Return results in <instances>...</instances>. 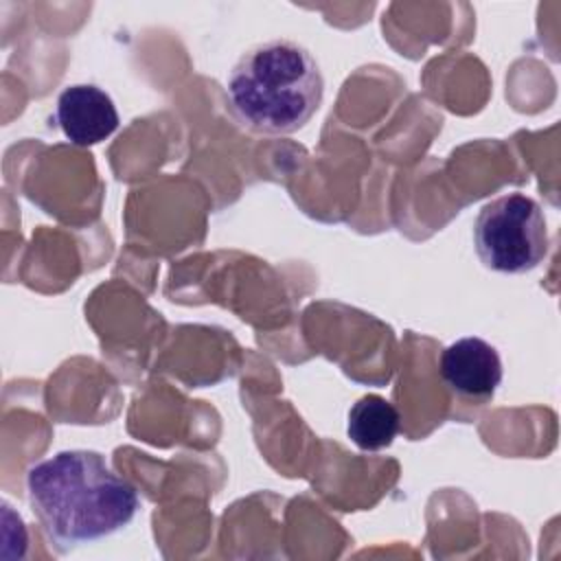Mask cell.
I'll use <instances>...</instances> for the list:
<instances>
[{"label": "cell", "mask_w": 561, "mask_h": 561, "mask_svg": "<svg viewBox=\"0 0 561 561\" xmlns=\"http://www.w3.org/2000/svg\"><path fill=\"white\" fill-rule=\"evenodd\" d=\"M26 495L61 552L123 530L140 506L138 491L92 449H64L35 462Z\"/></svg>", "instance_id": "cell-1"}, {"label": "cell", "mask_w": 561, "mask_h": 561, "mask_svg": "<svg viewBox=\"0 0 561 561\" xmlns=\"http://www.w3.org/2000/svg\"><path fill=\"white\" fill-rule=\"evenodd\" d=\"M324 94L313 55L294 39H270L248 48L226 79L232 116L254 134L285 136L309 123Z\"/></svg>", "instance_id": "cell-2"}, {"label": "cell", "mask_w": 561, "mask_h": 561, "mask_svg": "<svg viewBox=\"0 0 561 561\" xmlns=\"http://www.w3.org/2000/svg\"><path fill=\"white\" fill-rule=\"evenodd\" d=\"M473 243L484 267L500 274L530 272L548 254L546 215L524 193L500 195L480 208Z\"/></svg>", "instance_id": "cell-3"}, {"label": "cell", "mask_w": 561, "mask_h": 561, "mask_svg": "<svg viewBox=\"0 0 561 561\" xmlns=\"http://www.w3.org/2000/svg\"><path fill=\"white\" fill-rule=\"evenodd\" d=\"M438 373L454 394L486 401L502 383L504 368L493 344L482 337H460L440 353Z\"/></svg>", "instance_id": "cell-4"}, {"label": "cell", "mask_w": 561, "mask_h": 561, "mask_svg": "<svg viewBox=\"0 0 561 561\" xmlns=\"http://www.w3.org/2000/svg\"><path fill=\"white\" fill-rule=\"evenodd\" d=\"M55 121L75 147H92L110 138L121 118L112 96L94 83H75L57 96Z\"/></svg>", "instance_id": "cell-5"}, {"label": "cell", "mask_w": 561, "mask_h": 561, "mask_svg": "<svg viewBox=\"0 0 561 561\" xmlns=\"http://www.w3.org/2000/svg\"><path fill=\"white\" fill-rule=\"evenodd\" d=\"M399 430L401 414L381 394H364L348 410L346 434L362 451H379L390 447Z\"/></svg>", "instance_id": "cell-6"}]
</instances>
